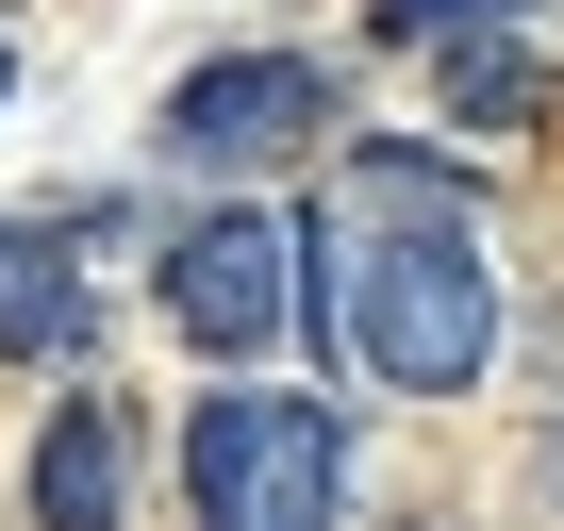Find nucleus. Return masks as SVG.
<instances>
[{
	"instance_id": "1",
	"label": "nucleus",
	"mask_w": 564,
	"mask_h": 531,
	"mask_svg": "<svg viewBox=\"0 0 564 531\" xmlns=\"http://www.w3.org/2000/svg\"><path fill=\"white\" fill-rule=\"evenodd\" d=\"M316 266V316L366 382L399 399H465L498 366V266L465 232V166L448 150H349V199L300 232Z\"/></svg>"
},
{
	"instance_id": "2",
	"label": "nucleus",
	"mask_w": 564,
	"mask_h": 531,
	"mask_svg": "<svg viewBox=\"0 0 564 531\" xmlns=\"http://www.w3.org/2000/svg\"><path fill=\"white\" fill-rule=\"evenodd\" d=\"M183 498H199V531H333L349 514V415L232 382L183 415Z\"/></svg>"
},
{
	"instance_id": "3",
	"label": "nucleus",
	"mask_w": 564,
	"mask_h": 531,
	"mask_svg": "<svg viewBox=\"0 0 564 531\" xmlns=\"http://www.w3.org/2000/svg\"><path fill=\"white\" fill-rule=\"evenodd\" d=\"M316 133H333V67H316V51H216V67H183L166 117H150L166 166H282V150H316Z\"/></svg>"
},
{
	"instance_id": "4",
	"label": "nucleus",
	"mask_w": 564,
	"mask_h": 531,
	"mask_svg": "<svg viewBox=\"0 0 564 531\" xmlns=\"http://www.w3.org/2000/svg\"><path fill=\"white\" fill-rule=\"evenodd\" d=\"M282 316H300V216H199V232L166 249V333H183V349L249 366Z\"/></svg>"
},
{
	"instance_id": "5",
	"label": "nucleus",
	"mask_w": 564,
	"mask_h": 531,
	"mask_svg": "<svg viewBox=\"0 0 564 531\" xmlns=\"http://www.w3.org/2000/svg\"><path fill=\"white\" fill-rule=\"evenodd\" d=\"M117 514H133L117 399H51V432H34V531H117Z\"/></svg>"
},
{
	"instance_id": "6",
	"label": "nucleus",
	"mask_w": 564,
	"mask_h": 531,
	"mask_svg": "<svg viewBox=\"0 0 564 531\" xmlns=\"http://www.w3.org/2000/svg\"><path fill=\"white\" fill-rule=\"evenodd\" d=\"M100 333V300H84V249L51 232V216H0V349L18 366H67Z\"/></svg>"
},
{
	"instance_id": "7",
	"label": "nucleus",
	"mask_w": 564,
	"mask_h": 531,
	"mask_svg": "<svg viewBox=\"0 0 564 531\" xmlns=\"http://www.w3.org/2000/svg\"><path fill=\"white\" fill-rule=\"evenodd\" d=\"M531 100H547V67H531L514 34H448V117H465V133H514Z\"/></svg>"
},
{
	"instance_id": "8",
	"label": "nucleus",
	"mask_w": 564,
	"mask_h": 531,
	"mask_svg": "<svg viewBox=\"0 0 564 531\" xmlns=\"http://www.w3.org/2000/svg\"><path fill=\"white\" fill-rule=\"evenodd\" d=\"M531 0H382V51H448V34H514Z\"/></svg>"
},
{
	"instance_id": "9",
	"label": "nucleus",
	"mask_w": 564,
	"mask_h": 531,
	"mask_svg": "<svg viewBox=\"0 0 564 531\" xmlns=\"http://www.w3.org/2000/svg\"><path fill=\"white\" fill-rule=\"evenodd\" d=\"M0 84H18V67H0Z\"/></svg>"
}]
</instances>
